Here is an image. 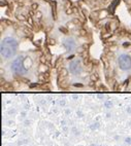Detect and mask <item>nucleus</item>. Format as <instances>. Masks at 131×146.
<instances>
[{
    "label": "nucleus",
    "instance_id": "obj_8",
    "mask_svg": "<svg viewBox=\"0 0 131 146\" xmlns=\"http://www.w3.org/2000/svg\"><path fill=\"white\" fill-rule=\"evenodd\" d=\"M98 1V0H97ZM99 1H102V0H99ZM103 1H108V0H103Z\"/></svg>",
    "mask_w": 131,
    "mask_h": 146
},
{
    "label": "nucleus",
    "instance_id": "obj_1",
    "mask_svg": "<svg viewBox=\"0 0 131 146\" xmlns=\"http://www.w3.org/2000/svg\"><path fill=\"white\" fill-rule=\"evenodd\" d=\"M19 47V39L16 35L11 33L5 34L1 37L0 44V55L4 60H9L16 56Z\"/></svg>",
    "mask_w": 131,
    "mask_h": 146
},
{
    "label": "nucleus",
    "instance_id": "obj_2",
    "mask_svg": "<svg viewBox=\"0 0 131 146\" xmlns=\"http://www.w3.org/2000/svg\"><path fill=\"white\" fill-rule=\"evenodd\" d=\"M26 59L27 57H24V56H19L13 59L11 64V70L13 71V73L17 75H24L28 72V68L25 65Z\"/></svg>",
    "mask_w": 131,
    "mask_h": 146
},
{
    "label": "nucleus",
    "instance_id": "obj_5",
    "mask_svg": "<svg viewBox=\"0 0 131 146\" xmlns=\"http://www.w3.org/2000/svg\"><path fill=\"white\" fill-rule=\"evenodd\" d=\"M97 127H98V125H97V123H94V125H91V129H92V130H95Z\"/></svg>",
    "mask_w": 131,
    "mask_h": 146
},
{
    "label": "nucleus",
    "instance_id": "obj_10",
    "mask_svg": "<svg viewBox=\"0 0 131 146\" xmlns=\"http://www.w3.org/2000/svg\"><path fill=\"white\" fill-rule=\"evenodd\" d=\"M8 146H11V145H8Z\"/></svg>",
    "mask_w": 131,
    "mask_h": 146
},
{
    "label": "nucleus",
    "instance_id": "obj_9",
    "mask_svg": "<svg viewBox=\"0 0 131 146\" xmlns=\"http://www.w3.org/2000/svg\"><path fill=\"white\" fill-rule=\"evenodd\" d=\"M98 146H101V145H98Z\"/></svg>",
    "mask_w": 131,
    "mask_h": 146
},
{
    "label": "nucleus",
    "instance_id": "obj_3",
    "mask_svg": "<svg viewBox=\"0 0 131 146\" xmlns=\"http://www.w3.org/2000/svg\"><path fill=\"white\" fill-rule=\"evenodd\" d=\"M68 71L72 75H80L83 72V63L80 58L71 57V59H69Z\"/></svg>",
    "mask_w": 131,
    "mask_h": 146
},
{
    "label": "nucleus",
    "instance_id": "obj_4",
    "mask_svg": "<svg viewBox=\"0 0 131 146\" xmlns=\"http://www.w3.org/2000/svg\"><path fill=\"white\" fill-rule=\"evenodd\" d=\"M125 144H127V145H130V144H131V138H130V137H127V138H125Z\"/></svg>",
    "mask_w": 131,
    "mask_h": 146
},
{
    "label": "nucleus",
    "instance_id": "obj_6",
    "mask_svg": "<svg viewBox=\"0 0 131 146\" xmlns=\"http://www.w3.org/2000/svg\"><path fill=\"white\" fill-rule=\"evenodd\" d=\"M105 106H106V107H110V102H106V103H105Z\"/></svg>",
    "mask_w": 131,
    "mask_h": 146
},
{
    "label": "nucleus",
    "instance_id": "obj_7",
    "mask_svg": "<svg viewBox=\"0 0 131 146\" xmlns=\"http://www.w3.org/2000/svg\"><path fill=\"white\" fill-rule=\"evenodd\" d=\"M90 146H98V145H96V144H91Z\"/></svg>",
    "mask_w": 131,
    "mask_h": 146
}]
</instances>
